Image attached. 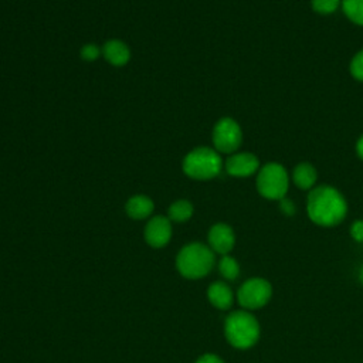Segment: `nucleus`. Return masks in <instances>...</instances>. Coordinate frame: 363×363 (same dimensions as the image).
I'll use <instances>...</instances> for the list:
<instances>
[{
    "label": "nucleus",
    "mask_w": 363,
    "mask_h": 363,
    "mask_svg": "<svg viewBox=\"0 0 363 363\" xmlns=\"http://www.w3.org/2000/svg\"><path fill=\"white\" fill-rule=\"evenodd\" d=\"M306 208L309 218L323 227L339 224L347 213L343 196L330 186L315 187L308 196Z\"/></svg>",
    "instance_id": "nucleus-1"
},
{
    "label": "nucleus",
    "mask_w": 363,
    "mask_h": 363,
    "mask_svg": "<svg viewBox=\"0 0 363 363\" xmlns=\"http://www.w3.org/2000/svg\"><path fill=\"white\" fill-rule=\"evenodd\" d=\"M224 332L230 345L238 349H247L258 340L259 325L250 312L235 311L227 316Z\"/></svg>",
    "instance_id": "nucleus-2"
},
{
    "label": "nucleus",
    "mask_w": 363,
    "mask_h": 363,
    "mask_svg": "<svg viewBox=\"0 0 363 363\" xmlns=\"http://www.w3.org/2000/svg\"><path fill=\"white\" fill-rule=\"evenodd\" d=\"M179 272L190 279L201 278L210 272L214 264L213 251L200 242H193L182 248L177 255Z\"/></svg>",
    "instance_id": "nucleus-3"
},
{
    "label": "nucleus",
    "mask_w": 363,
    "mask_h": 363,
    "mask_svg": "<svg viewBox=\"0 0 363 363\" xmlns=\"http://www.w3.org/2000/svg\"><path fill=\"white\" fill-rule=\"evenodd\" d=\"M183 170L193 179H211L221 170V157L213 149L199 147L184 157Z\"/></svg>",
    "instance_id": "nucleus-4"
},
{
    "label": "nucleus",
    "mask_w": 363,
    "mask_h": 363,
    "mask_svg": "<svg viewBox=\"0 0 363 363\" xmlns=\"http://www.w3.org/2000/svg\"><path fill=\"white\" fill-rule=\"evenodd\" d=\"M257 189L265 199L281 200L288 190V174L279 163H267L257 176Z\"/></svg>",
    "instance_id": "nucleus-5"
},
{
    "label": "nucleus",
    "mask_w": 363,
    "mask_h": 363,
    "mask_svg": "<svg viewBox=\"0 0 363 363\" xmlns=\"http://www.w3.org/2000/svg\"><path fill=\"white\" fill-rule=\"evenodd\" d=\"M271 284L262 278H252L245 281L238 289V302L245 309L262 308L271 298Z\"/></svg>",
    "instance_id": "nucleus-6"
},
{
    "label": "nucleus",
    "mask_w": 363,
    "mask_h": 363,
    "mask_svg": "<svg viewBox=\"0 0 363 363\" xmlns=\"http://www.w3.org/2000/svg\"><path fill=\"white\" fill-rule=\"evenodd\" d=\"M213 143L217 150L230 153L241 143V129L231 118L220 119L213 130Z\"/></svg>",
    "instance_id": "nucleus-7"
},
{
    "label": "nucleus",
    "mask_w": 363,
    "mask_h": 363,
    "mask_svg": "<svg viewBox=\"0 0 363 363\" xmlns=\"http://www.w3.org/2000/svg\"><path fill=\"white\" fill-rule=\"evenodd\" d=\"M170 237H172V225H170V221L164 217H160V216L153 217L145 228V238L147 244L155 248L166 245Z\"/></svg>",
    "instance_id": "nucleus-8"
},
{
    "label": "nucleus",
    "mask_w": 363,
    "mask_h": 363,
    "mask_svg": "<svg viewBox=\"0 0 363 363\" xmlns=\"http://www.w3.org/2000/svg\"><path fill=\"white\" fill-rule=\"evenodd\" d=\"M259 162L252 153H237L227 159L225 162V170L231 176L237 177H245L258 170Z\"/></svg>",
    "instance_id": "nucleus-9"
},
{
    "label": "nucleus",
    "mask_w": 363,
    "mask_h": 363,
    "mask_svg": "<svg viewBox=\"0 0 363 363\" xmlns=\"http://www.w3.org/2000/svg\"><path fill=\"white\" fill-rule=\"evenodd\" d=\"M234 233L227 224H216L208 233V242L213 251L227 255L234 247Z\"/></svg>",
    "instance_id": "nucleus-10"
},
{
    "label": "nucleus",
    "mask_w": 363,
    "mask_h": 363,
    "mask_svg": "<svg viewBox=\"0 0 363 363\" xmlns=\"http://www.w3.org/2000/svg\"><path fill=\"white\" fill-rule=\"evenodd\" d=\"M104 55L113 65H125L130 57V51L125 43L111 40L104 45Z\"/></svg>",
    "instance_id": "nucleus-11"
},
{
    "label": "nucleus",
    "mask_w": 363,
    "mask_h": 363,
    "mask_svg": "<svg viewBox=\"0 0 363 363\" xmlns=\"http://www.w3.org/2000/svg\"><path fill=\"white\" fill-rule=\"evenodd\" d=\"M210 302L218 309H228L233 305V292L224 282H214L207 291Z\"/></svg>",
    "instance_id": "nucleus-12"
},
{
    "label": "nucleus",
    "mask_w": 363,
    "mask_h": 363,
    "mask_svg": "<svg viewBox=\"0 0 363 363\" xmlns=\"http://www.w3.org/2000/svg\"><path fill=\"white\" fill-rule=\"evenodd\" d=\"M153 210V201L146 196H135L126 203V213L136 220L146 218Z\"/></svg>",
    "instance_id": "nucleus-13"
},
{
    "label": "nucleus",
    "mask_w": 363,
    "mask_h": 363,
    "mask_svg": "<svg viewBox=\"0 0 363 363\" xmlns=\"http://www.w3.org/2000/svg\"><path fill=\"white\" fill-rule=\"evenodd\" d=\"M294 183L302 189V190H308L311 189L315 182H316V170L311 163H299L295 169H294V174H292Z\"/></svg>",
    "instance_id": "nucleus-14"
},
{
    "label": "nucleus",
    "mask_w": 363,
    "mask_h": 363,
    "mask_svg": "<svg viewBox=\"0 0 363 363\" xmlns=\"http://www.w3.org/2000/svg\"><path fill=\"white\" fill-rule=\"evenodd\" d=\"M193 214V206L187 200H179L173 203L169 208V217L173 221H186L191 217Z\"/></svg>",
    "instance_id": "nucleus-15"
},
{
    "label": "nucleus",
    "mask_w": 363,
    "mask_h": 363,
    "mask_svg": "<svg viewBox=\"0 0 363 363\" xmlns=\"http://www.w3.org/2000/svg\"><path fill=\"white\" fill-rule=\"evenodd\" d=\"M342 9L349 20L363 26V0H342Z\"/></svg>",
    "instance_id": "nucleus-16"
},
{
    "label": "nucleus",
    "mask_w": 363,
    "mask_h": 363,
    "mask_svg": "<svg viewBox=\"0 0 363 363\" xmlns=\"http://www.w3.org/2000/svg\"><path fill=\"white\" fill-rule=\"evenodd\" d=\"M218 268H220L221 275L227 279H235L240 274V267H238L237 261L233 257H228V255H224L220 259Z\"/></svg>",
    "instance_id": "nucleus-17"
},
{
    "label": "nucleus",
    "mask_w": 363,
    "mask_h": 363,
    "mask_svg": "<svg viewBox=\"0 0 363 363\" xmlns=\"http://www.w3.org/2000/svg\"><path fill=\"white\" fill-rule=\"evenodd\" d=\"M340 0H312V9L320 14L333 13L339 7Z\"/></svg>",
    "instance_id": "nucleus-18"
},
{
    "label": "nucleus",
    "mask_w": 363,
    "mask_h": 363,
    "mask_svg": "<svg viewBox=\"0 0 363 363\" xmlns=\"http://www.w3.org/2000/svg\"><path fill=\"white\" fill-rule=\"evenodd\" d=\"M350 72L352 75L359 79L363 81V50H360L352 60L350 62Z\"/></svg>",
    "instance_id": "nucleus-19"
},
{
    "label": "nucleus",
    "mask_w": 363,
    "mask_h": 363,
    "mask_svg": "<svg viewBox=\"0 0 363 363\" xmlns=\"http://www.w3.org/2000/svg\"><path fill=\"white\" fill-rule=\"evenodd\" d=\"M350 234L352 237L359 241L363 242V220H356L352 227H350Z\"/></svg>",
    "instance_id": "nucleus-20"
},
{
    "label": "nucleus",
    "mask_w": 363,
    "mask_h": 363,
    "mask_svg": "<svg viewBox=\"0 0 363 363\" xmlns=\"http://www.w3.org/2000/svg\"><path fill=\"white\" fill-rule=\"evenodd\" d=\"M81 55H82V58L92 61V60H95V58L99 55V48H98L96 45L88 44V45H85V47L81 50Z\"/></svg>",
    "instance_id": "nucleus-21"
},
{
    "label": "nucleus",
    "mask_w": 363,
    "mask_h": 363,
    "mask_svg": "<svg viewBox=\"0 0 363 363\" xmlns=\"http://www.w3.org/2000/svg\"><path fill=\"white\" fill-rule=\"evenodd\" d=\"M281 210L286 214V216H292L295 213V206L289 199H281Z\"/></svg>",
    "instance_id": "nucleus-22"
},
{
    "label": "nucleus",
    "mask_w": 363,
    "mask_h": 363,
    "mask_svg": "<svg viewBox=\"0 0 363 363\" xmlns=\"http://www.w3.org/2000/svg\"><path fill=\"white\" fill-rule=\"evenodd\" d=\"M196 363H224V362L216 354H204Z\"/></svg>",
    "instance_id": "nucleus-23"
},
{
    "label": "nucleus",
    "mask_w": 363,
    "mask_h": 363,
    "mask_svg": "<svg viewBox=\"0 0 363 363\" xmlns=\"http://www.w3.org/2000/svg\"><path fill=\"white\" fill-rule=\"evenodd\" d=\"M356 150H357V155L360 159H363V136L357 140V145H356Z\"/></svg>",
    "instance_id": "nucleus-24"
},
{
    "label": "nucleus",
    "mask_w": 363,
    "mask_h": 363,
    "mask_svg": "<svg viewBox=\"0 0 363 363\" xmlns=\"http://www.w3.org/2000/svg\"><path fill=\"white\" fill-rule=\"evenodd\" d=\"M359 281L363 284V267H362L360 271H359Z\"/></svg>",
    "instance_id": "nucleus-25"
}]
</instances>
